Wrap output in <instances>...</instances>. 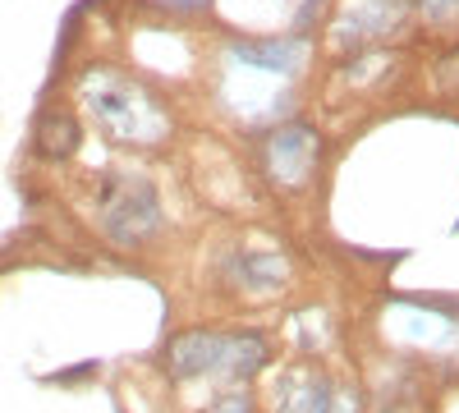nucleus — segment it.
Returning a JSON list of instances; mask_svg holds the SVG:
<instances>
[{"instance_id": "423d86ee", "label": "nucleus", "mask_w": 459, "mask_h": 413, "mask_svg": "<svg viewBox=\"0 0 459 413\" xmlns=\"http://www.w3.org/2000/svg\"><path fill=\"white\" fill-rule=\"evenodd\" d=\"M216 276L239 298H276L290 285V257L281 248H253V244H225Z\"/></svg>"}, {"instance_id": "6e6552de", "label": "nucleus", "mask_w": 459, "mask_h": 413, "mask_svg": "<svg viewBox=\"0 0 459 413\" xmlns=\"http://www.w3.org/2000/svg\"><path fill=\"white\" fill-rule=\"evenodd\" d=\"M83 138H88V125L79 120V110L69 101L42 106V116L32 120V152L47 166H69L83 152Z\"/></svg>"}, {"instance_id": "7ed1b4c3", "label": "nucleus", "mask_w": 459, "mask_h": 413, "mask_svg": "<svg viewBox=\"0 0 459 413\" xmlns=\"http://www.w3.org/2000/svg\"><path fill=\"white\" fill-rule=\"evenodd\" d=\"M253 166L262 184L281 198H303L326 170V129L313 116H290L253 138Z\"/></svg>"}, {"instance_id": "39448f33", "label": "nucleus", "mask_w": 459, "mask_h": 413, "mask_svg": "<svg viewBox=\"0 0 459 413\" xmlns=\"http://www.w3.org/2000/svg\"><path fill=\"white\" fill-rule=\"evenodd\" d=\"M326 51L350 56L368 47H395L413 28L409 0H340V10L326 14Z\"/></svg>"}, {"instance_id": "1a4fd4ad", "label": "nucleus", "mask_w": 459, "mask_h": 413, "mask_svg": "<svg viewBox=\"0 0 459 413\" xmlns=\"http://www.w3.org/2000/svg\"><path fill=\"white\" fill-rule=\"evenodd\" d=\"M404 69V51L400 47H368V51H350V56H331V79L344 83L350 97H377L391 83V73Z\"/></svg>"}, {"instance_id": "9d476101", "label": "nucleus", "mask_w": 459, "mask_h": 413, "mask_svg": "<svg viewBox=\"0 0 459 413\" xmlns=\"http://www.w3.org/2000/svg\"><path fill=\"white\" fill-rule=\"evenodd\" d=\"M409 10H413V23L423 32L446 37V42L459 37V0H409Z\"/></svg>"}, {"instance_id": "20e7f679", "label": "nucleus", "mask_w": 459, "mask_h": 413, "mask_svg": "<svg viewBox=\"0 0 459 413\" xmlns=\"http://www.w3.org/2000/svg\"><path fill=\"white\" fill-rule=\"evenodd\" d=\"M212 60L299 88V83L313 73L317 37H308V32H290V28H281V32H225Z\"/></svg>"}, {"instance_id": "f8f14e48", "label": "nucleus", "mask_w": 459, "mask_h": 413, "mask_svg": "<svg viewBox=\"0 0 459 413\" xmlns=\"http://www.w3.org/2000/svg\"><path fill=\"white\" fill-rule=\"evenodd\" d=\"M203 413H257V395L253 386H221Z\"/></svg>"}, {"instance_id": "ddd939ff", "label": "nucleus", "mask_w": 459, "mask_h": 413, "mask_svg": "<svg viewBox=\"0 0 459 413\" xmlns=\"http://www.w3.org/2000/svg\"><path fill=\"white\" fill-rule=\"evenodd\" d=\"M331 413H368V391H363L359 382L335 386V395H331Z\"/></svg>"}, {"instance_id": "f03ea898", "label": "nucleus", "mask_w": 459, "mask_h": 413, "mask_svg": "<svg viewBox=\"0 0 459 413\" xmlns=\"http://www.w3.org/2000/svg\"><path fill=\"white\" fill-rule=\"evenodd\" d=\"M88 220L92 230L120 253H147L170 230L166 194L143 166H101L88 179Z\"/></svg>"}, {"instance_id": "0eeeda50", "label": "nucleus", "mask_w": 459, "mask_h": 413, "mask_svg": "<svg viewBox=\"0 0 459 413\" xmlns=\"http://www.w3.org/2000/svg\"><path fill=\"white\" fill-rule=\"evenodd\" d=\"M221 345H225V326H184L161 345L157 367L166 372L170 386H194V382H212L216 386Z\"/></svg>"}, {"instance_id": "9b49d317", "label": "nucleus", "mask_w": 459, "mask_h": 413, "mask_svg": "<svg viewBox=\"0 0 459 413\" xmlns=\"http://www.w3.org/2000/svg\"><path fill=\"white\" fill-rule=\"evenodd\" d=\"M432 79H437L441 97H459V37L446 42V51L432 60Z\"/></svg>"}, {"instance_id": "4468645a", "label": "nucleus", "mask_w": 459, "mask_h": 413, "mask_svg": "<svg viewBox=\"0 0 459 413\" xmlns=\"http://www.w3.org/2000/svg\"><path fill=\"white\" fill-rule=\"evenodd\" d=\"M101 372V363H74V367H60V372H51V386H79V382H92Z\"/></svg>"}, {"instance_id": "f257e3e1", "label": "nucleus", "mask_w": 459, "mask_h": 413, "mask_svg": "<svg viewBox=\"0 0 459 413\" xmlns=\"http://www.w3.org/2000/svg\"><path fill=\"white\" fill-rule=\"evenodd\" d=\"M74 106L110 147L138 157L166 152L179 138V110L170 92L120 60H83L74 73Z\"/></svg>"}]
</instances>
